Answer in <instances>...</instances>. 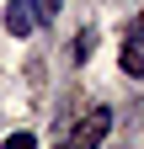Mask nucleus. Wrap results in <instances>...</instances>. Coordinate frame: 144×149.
Listing matches in <instances>:
<instances>
[{
	"label": "nucleus",
	"instance_id": "nucleus-3",
	"mask_svg": "<svg viewBox=\"0 0 144 149\" xmlns=\"http://www.w3.org/2000/svg\"><path fill=\"white\" fill-rule=\"evenodd\" d=\"M123 74L144 80V37H128V43H123Z\"/></svg>",
	"mask_w": 144,
	"mask_h": 149
},
{
	"label": "nucleus",
	"instance_id": "nucleus-6",
	"mask_svg": "<svg viewBox=\"0 0 144 149\" xmlns=\"http://www.w3.org/2000/svg\"><path fill=\"white\" fill-rule=\"evenodd\" d=\"M6 149H38V139H32V133H11V139H6Z\"/></svg>",
	"mask_w": 144,
	"mask_h": 149
},
{
	"label": "nucleus",
	"instance_id": "nucleus-4",
	"mask_svg": "<svg viewBox=\"0 0 144 149\" xmlns=\"http://www.w3.org/2000/svg\"><path fill=\"white\" fill-rule=\"evenodd\" d=\"M91 48H96V32L85 27V32L75 37V48H69V53H75V64H85V59H91Z\"/></svg>",
	"mask_w": 144,
	"mask_h": 149
},
{
	"label": "nucleus",
	"instance_id": "nucleus-1",
	"mask_svg": "<svg viewBox=\"0 0 144 149\" xmlns=\"http://www.w3.org/2000/svg\"><path fill=\"white\" fill-rule=\"evenodd\" d=\"M107 133H112V107H91L85 123H80V133H75V144H64V149H96Z\"/></svg>",
	"mask_w": 144,
	"mask_h": 149
},
{
	"label": "nucleus",
	"instance_id": "nucleus-5",
	"mask_svg": "<svg viewBox=\"0 0 144 149\" xmlns=\"http://www.w3.org/2000/svg\"><path fill=\"white\" fill-rule=\"evenodd\" d=\"M32 16H38V22H53V16H59V0H32Z\"/></svg>",
	"mask_w": 144,
	"mask_h": 149
},
{
	"label": "nucleus",
	"instance_id": "nucleus-2",
	"mask_svg": "<svg viewBox=\"0 0 144 149\" xmlns=\"http://www.w3.org/2000/svg\"><path fill=\"white\" fill-rule=\"evenodd\" d=\"M32 27H38L32 0H11V6H6V32H11V37H32Z\"/></svg>",
	"mask_w": 144,
	"mask_h": 149
}]
</instances>
